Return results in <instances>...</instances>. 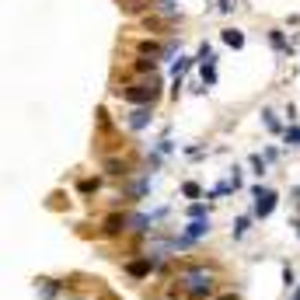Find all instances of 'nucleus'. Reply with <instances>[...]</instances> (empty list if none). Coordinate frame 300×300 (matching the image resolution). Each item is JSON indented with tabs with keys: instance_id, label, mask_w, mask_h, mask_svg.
Wrapping results in <instances>:
<instances>
[{
	"instance_id": "4",
	"label": "nucleus",
	"mask_w": 300,
	"mask_h": 300,
	"mask_svg": "<svg viewBox=\"0 0 300 300\" xmlns=\"http://www.w3.org/2000/svg\"><path fill=\"white\" fill-rule=\"evenodd\" d=\"M224 42H227V46H234V49H241V46H244V35H241L237 28H227V32H224Z\"/></svg>"
},
{
	"instance_id": "3",
	"label": "nucleus",
	"mask_w": 300,
	"mask_h": 300,
	"mask_svg": "<svg viewBox=\"0 0 300 300\" xmlns=\"http://www.w3.org/2000/svg\"><path fill=\"white\" fill-rule=\"evenodd\" d=\"M255 199H258V217H265V213L272 210V199H276V196H272L269 189H258V192H255Z\"/></svg>"
},
{
	"instance_id": "7",
	"label": "nucleus",
	"mask_w": 300,
	"mask_h": 300,
	"mask_svg": "<svg viewBox=\"0 0 300 300\" xmlns=\"http://www.w3.org/2000/svg\"><path fill=\"white\" fill-rule=\"evenodd\" d=\"M119 4H126V7H140L136 0H119ZM150 4H154V0H150Z\"/></svg>"
},
{
	"instance_id": "1",
	"label": "nucleus",
	"mask_w": 300,
	"mask_h": 300,
	"mask_svg": "<svg viewBox=\"0 0 300 300\" xmlns=\"http://www.w3.org/2000/svg\"><path fill=\"white\" fill-rule=\"evenodd\" d=\"M185 293H192V297H203V293H210L213 290V276L210 272H189L185 276Z\"/></svg>"
},
{
	"instance_id": "2",
	"label": "nucleus",
	"mask_w": 300,
	"mask_h": 300,
	"mask_svg": "<svg viewBox=\"0 0 300 300\" xmlns=\"http://www.w3.org/2000/svg\"><path fill=\"white\" fill-rule=\"evenodd\" d=\"M154 94H157L154 84H136V87H126V91H122V98H126V101H136V105H140V101H150Z\"/></svg>"
},
{
	"instance_id": "6",
	"label": "nucleus",
	"mask_w": 300,
	"mask_h": 300,
	"mask_svg": "<svg viewBox=\"0 0 300 300\" xmlns=\"http://www.w3.org/2000/svg\"><path fill=\"white\" fill-rule=\"evenodd\" d=\"M269 42H272L276 49H283V46H286V39H283V32H272V35H269Z\"/></svg>"
},
{
	"instance_id": "5",
	"label": "nucleus",
	"mask_w": 300,
	"mask_h": 300,
	"mask_svg": "<svg viewBox=\"0 0 300 300\" xmlns=\"http://www.w3.org/2000/svg\"><path fill=\"white\" fill-rule=\"evenodd\" d=\"M147 119H150V112H147V108H140V112H136V115H133L129 122H133V126L140 129V126H147Z\"/></svg>"
}]
</instances>
